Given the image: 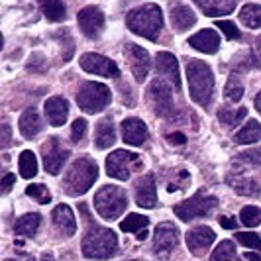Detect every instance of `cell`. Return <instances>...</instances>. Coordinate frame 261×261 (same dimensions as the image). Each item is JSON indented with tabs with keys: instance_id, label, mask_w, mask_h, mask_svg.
<instances>
[{
	"instance_id": "obj_20",
	"label": "cell",
	"mask_w": 261,
	"mask_h": 261,
	"mask_svg": "<svg viewBox=\"0 0 261 261\" xmlns=\"http://www.w3.org/2000/svg\"><path fill=\"white\" fill-rule=\"evenodd\" d=\"M214 240H216V232H212V228H208V226H198V228L191 230L187 234V246H189V249L193 253H200L202 249L212 246Z\"/></svg>"
},
{
	"instance_id": "obj_41",
	"label": "cell",
	"mask_w": 261,
	"mask_h": 261,
	"mask_svg": "<svg viewBox=\"0 0 261 261\" xmlns=\"http://www.w3.org/2000/svg\"><path fill=\"white\" fill-rule=\"evenodd\" d=\"M216 28H220V32H224V36L228 39H240L242 38V34H240V30L236 28V24H232V22H226V20H222V22H218L216 24Z\"/></svg>"
},
{
	"instance_id": "obj_4",
	"label": "cell",
	"mask_w": 261,
	"mask_h": 261,
	"mask_svg": "<svg viewBox=\"0 0 261 261\" xmlns=\"http://www.w3.org/2000/svg\"><path fill=\"white\" fill-rule=\"evenodd\" d=\"M118 251V238L108 228L91 230L83 238V255L89 259H110Z\"/></svg>"
},
{
	"instance_id": "obj_12",
	"label": "cell",
	"mask_w": 261,
	"mask_h": 261,
	"mask_svg": "<svg viewBox=\"0 0 261 261\" xmlns=\"http://www.w3.org/2000/svg\"><path fill=\"white\" fill-rule=\"evenodd\" d=\"M67 157H69V151L61 145L59 138H49L47 144H43V165L49 175H59Z\"/></svg>"
},
{
	"instance_id": "obj_9",
	"label": "cell",
	"mask_w": 261,
	"mask_h": 261,
	"mask_svg": "<svg viewBox=\"0 0 261 261\" xmlns=\"http://www.w3.org/2000/svg\"><path fill=\"white\" fill-rule=\"evenodd\" d=\"M147 100L157 116H169L173 110V91L163 79L151 81L147 89Z\"/></svg>"
},
{
	"instance_id": "obj_49",
	"label": "cell",
	"mask_w": 261,
	"mask_h": 261,
	"mask_svg": "<svg viewBox=\"0 0 261 261\" xmlns=\"http://www.w3.org/2000/svg\"><path fill=\"white\" fill-rule=\"evenodd\" d=\"M255 108H257V112L261 114V92L255 96Z\"/></svg>"
},
{
	"instance_id": "obj_24",
	"label": "cell",
	"mask_w": 261,
	"mask_h": 261,
	"mask_svg": "<svg viewBox=\"0 0 261 261\" xmlns=\"http://www.w3.org/2000/svg\"><path fill=\"white\" fill-rule=\"evenodd\" d=\"M20 132H22V136L26 138V140H32L34 136H38L39 130H41V118H39L38 110L32 106V108H28L26 112L20 116Z\"/></svg>"
},
{
	"instance_id": "obj_15",
	"label": "cell",
	"mask_w": 261,
	"mask_h": 261,
	"mask_svg": "<svg viewBox=\"0 0 261 261\" xmlns=\"http://www.w3.org/2000/svg\"><path fill=\"white\" fill-rule=\"evenodd\" d=\"M136 202L142 208H153L157 204V189L153 175H144L136 183Z\"/></svg>"
},
{
	"instance_id": "obj_22",
	"label": "cell",
	"mask_w": 261,
	"mask_h": 261,
	"mask_svg": "<svg viewBox=\"0 0 261 261\" xmlns=\"http://www.w3.org/2000/svg\"><path fill=\"white\" fill-rule=\"evenodd\" d=\"M208 18L226 16L236 10V0H193Z\"/></svg>"
},
{
	"instance_id": "obj_21",
	"label": "cell",
	"mask_w": 261,
	"mask_h": 261,
	"mask_svg": "<svg viewBox=\"0 0 261 261\" xmlns=\"http://www.w3.org/2000/svg\"><path fill=\"white\" fill-rule=\"evenodd\" d=\"M189 45L195 47L196 51L202 53H216L220 47V38L214 30H200L198 34L189 38Z\"/></svg>"
},
{
	"instance_id": "obj_27",
	"label": "cell",
	"mask_w": 261,
	"mask_h": 261,
	"mask_svg": "<svg viewBox=\"0 0 261 261\" xmlns=\"http://www.w3.org/2000/svg\"><path fill=\"white\" fill-rule=\"evenodd\" d=\"M116 142V130L114 124L110 120H102L96 126V136H94V144L98 149H108L110 145H114Z\"/></svg>"
},
{
	"instance_id": "obj_31",
	"label": "cell",
	"mask_w": 261,
	"mask_h": 261,
	"mask_svg": "<svg viewBox=\"0 0 261 261\" xmlns=\"http://www.w3.org/2000/svg\"><path fill=\"white\" fill-rule=\"evenodd\" d=\"M240 22L248 28H261L259 4H246V6L240 10Z\"/></svg>"
},
{
	"instance_id": "obj_10",
	"label": "cell",
	"mask_w": 261,
	"mask_h": 261,
	"mask_svg": "<svg viewBox=\"0 0 261 261\" xmlns=\"http://www.w3.org/2000/svg\"><path fill=\"white\" fill-rule=\"evenodd\" d=\"M79 63H81V67H83L87 73H92V75L112 77V79L120 77L118 65L112 59L105 57V55H98V53H85V55H81Z\"/></svg>"
},
{
	"instance_id": "obj_19",
	"label": "cell",
	"mask_w": 261,
	"mask_h": 261,
	"mask_svg": "<svg viewBox=\"0 0 261 261\" xmlns=\"http://www.w3.org/2000/svg\"><path fill=\"white\" fill-rule=\"evenodd\" d=\"M51 218L53 224L59 228L61 234H65L67 238L75 236V232H77V220H75L73 210L69 208L67 204H57L51 212Z\"/></svg>"
},
{
	"instance_id": "obj_18",
	"label": "cell",
	"mask_w": 261,
	"mask_h": 261,
	"mask_svg": "<svg viewBox=\"0 0 261 261\" xmlns=\"http://www.w3.org/2000/svg\"><path fill=\"white\" fill-rule=\"evenodd\" d=\"M45 116H47V122L51 126H63L67 122V116H69V102H67L63 96H51L45 100Z\"/></svg>"
},
{
	"instance_id": "obj_37",
	"label": "cell",
	"mask_w": 261,
	"mask_h": 261,
	"mask_svg": "<svg viewBox=\"0 0 261 261\" xmlns=\"http://www.w3.org/2000/svg\"><path fill=\"white\" fill-rule=\"evenodd\" d=\"M236 240L244 246V248H251V251H259L261 253V238L255 232H238Z\"/></svg>"
},
{
	"instance_id": "obj_30",
	"label": "cell",
	"mask_w": 261,
	"mask_h": 261,
	"mask_svg": "<svg viewBox=\"0 0 261 261\" xmlns=\"http://www.w3.org/2000/svg\"><path fill=\"white\" fill-rule=\"evenodd\" d=\"M18 167H20V175H22L24 179H32V177H36V173H38V159H36V155H34L30 149H26V151L20 153Z\"/></svg>"
},
{
	"instance_id": "obj_46",
	"label": "cell",
	"mask_w": 261,
	"mask_h": 261,
	"mask_svg": "<svg viewBox=\"0 0 261 261\" xmlns=\"http://www.w3.org/2000/svg\"><path fill=\"white\" fill-rule=\"evenodd\" d=\"M14 183H16V177H14V175H6V177L2 179V193H8V191L12 189Z\"/></svg>"
},
{
	"instance_id": "obj_50",
	"label": "cell",
	"mask_w": 261,
	"mask_h": 261,
	"mask_svg": "<svg viewBox=\"0 0 261 261\" xmlns=\"http://www.w3.org/2000/svg\"><path fill=\"white\" fill-rule=\"evenodd\" d=\"M255 51H257V55L261 57V36L257 38V41H255Z\"/></svg>"
},
{
	"instance_id": "obj_42",
	"label": "cell",
	"mask_w": 261,
	"mask_h": 261,
	"mask_svg": "<svg viewBox=\"0 0 261 261\" xmlns=\"http://www.w3.org/2000/svg\"><path fill=\"white\" fill-rule=\"evenodd\" d=\"M28 69H30V71H43V69H45V59H43V55H41V53H34V55L30 57V61H28Z\"/></svg>"
},
{
	"instance_id": "obj_48",
	"label": "cell",
	"mask_w": 261,
	"mask_h": 261,
	"mask_svg": "<svg viewBox=\"0 0 261 261\" xmlns=\"http://www.w3.org/2000/svg\"><path fill=\"white\" fill-rule=\"evenodd\" d=\"M136 238H138V240H142V242H144L145 238H147V230H140V232H138V234H136Z\"/></svg>"
},
{
	"instance_id": "obj_35",
	"label": "cell",
	"mask_w": 261,
	"mask_h": 261,
	"mask_svg": "<svg viewBox=\"0 0 261 261\" xmlns=\"http://www.w3.org/2000/svg\"><path fill=\"white\" fill-rule=\"evenodd\" d=\"M147 224H149V218H147V216L128 214L126 220L120 222V230H122V232H140V230H144Z\"/></svg>"
},
{
	"instance_id": "obj_32",
	"label": "cell",
	"mask_w": 261,
	"mask_h": 261,
	"mask_svg": "<svg viewBox=\"0 0 261 261\" xmlns=\"http://www.w3.org/2000/svg\"><path fill=\"white\" fill-rule=\"evenodd\" d=\"M246 116H248V108H238V110H232V108H220V112H218V120H220L222 124H226L228 128L238 126Z\"/></svg>"
},
{
	"instance_id": "obj_51",
	"label": "cell",
	"mask_w": 261,
	"mask_h": 261,
	"mask_svg": "<svg viewBox=\"0 0 261 261\" xmlns=\"http://www.w3.org/2000/svg\"><path fill=\"white\" fill-rule=\"evenodd\" d=\"M41 261H55V259H53L51 253H43V255H41Z\"/></svg>"
},
{
	"instance_id": "obj_1",
	"label": "cell",
	"mask_w": 261,
	"mask_h": 261,
	"mask_svg": "<svg viewBox=\"0 0 261 261\" xmlns=\"http://www.w3.org/2000/svg\"><path fill=\"white\" fill-rule=\"evenodd\" d=\"M187 81H189V92L196 105L208 106L214 91V75L210 67L200 59H189L187 61Z\"/></svg>"
},
{
	"instance_id": "obj_6",
	"label": "cell",
	"mask_w": 261,
	"mask_h": 261,
	"mask_svg": "<svg viewBox=\"0 0 261 261\" xmlns=\"http://www.w3.org/2000/svg\"><path fill=\"white\" fill-rule=\"evenodd\" d=\"M110 89L102 85V83H94V81H87L81 85L77 92V105L83 112L87 114H98L102 112L106 106L110 105Z\"/></svg>"
},
{
	"instance_id": "obj_2",
	"label": "cell",
	"mask_w": 261,
	"mask_h": 261,
	"mask_svg": "<svg viewBox=\"0 0 261 261\" xmlns=\"http://www.w3.org/2000/svg\"><path fill=\"white\" fill-rule=\"evenodd\" d=\"M126 26L130 28L136 36L155 41L161 28H163V14L157 4H144L140 8H134L126 16Z\"/></svg>"
},
{
	"instance_id": "obj_16",
	"label": "cell",
	"mask_w": 261,
	"mask_h": 261,
	"mask_svg": "<svg viewBox=\"0 0 261 261\" xmlns=\"http://www.w3.org/2000/svg\"><path fill=\"white\" fill-rule=\"evenodd\" d=\"M155 67L159 71V75L171 81L175 89H181V75H179V63H177V57L169 51H161L157 53L155 57Z\"/></svg>"
},
{
	"instance_id": "obj_8",
	"label": "cell",
	"mask_w": 261,
	"mask_h": 261,
	"mask_svg": "<svg viewBox=\"0 0 261 261\" xmlns=\"http://www.w3.org/2000/svg\"><path fill=\"white\" fill-rule=\"evenodd\" d=\"M218 204V198L212 195H204V193H198L193 198L185 200L181 204H177L173 212L175 216H179L183 222H191L195 218H200V216H206L210 210L216 208Z\"/></svg>"
},
{
	"instance_id": "obj_29",
	"label": "cell",
	"mask_w": 261,
	"mask_h": 261,
	"mask_svg": "<svg viewBox=\"0 0 261 261\" xmlns=\"http://www.w3.org/2000/svg\"><path fill=\"white\" fill-rule=\"evenodd\" d=\"M41 8H43V16L51 22H61L65 20L67 10H65V4L63 0H45L41 2Z\"/></svg>"
},
{
	"instance_id": "obj_7",
	"label": "cell",
	"mask_w": 261,
	"mask_h": 261,
	"mask_svg": "<svg viewBox=\"0 0 261 261\" xmlns=\"http://www.w3.org/2000/svg\"><path fill=\"white\" fill-rule=\"evenodd\" d=\"M138 169H142V157L134 151L118 149L106 159V173L118 181H128L132 173Z\"/></svg>"
},
{
	"instance_id": "obj_5",
	"label": "cell",
	"mask_w": 261,
	"mask_h": 261,
	"mask_svg": "<svg viewBox=\"0 0 261 261\" xmlns=\"http://www.w3.org/2000/svg\"><path fill=\"white\" fill-rule=\"evenodd\" d=\"M128 206V193L116 185H105L94 195V208L105 220H116Z\"/></svg>"
},
{
	"instance_id": "obj_45",
	"label": "cell",
	"mask_w": 261,
	"mask_h": 261,
	"mask_svg": "<svg viewBox=\"0 0 261 261\" xmlns=\"http://www.w3.org/2000/svg\"><path fill=\"white\" fill-rule=\"evenodd\" d=\"M2 142H0V147H8L10 145V128L8 124H2Z\"/></svg>"
},
{
	"instance_id": "obj_11",
	"label": "cell",
	"mask_w": 261,
	"mask_h": 261,
	"mask_svg": "<svg viewBox=\"0 0 261 261\" xmlns=\"http://www.w3.org/2000/svg\"><path fill=\"white\" fill-rule=\"evenodd\" d=\"M124 53H126V59L130 63V69L132 73H134V77H136V81L144 83L145 79H147V73H149V67H151L149 53L145 51L144 47L136 45V43H126Z\"/></svg>"
},
{
	"instance_id": "obj_39",
	"label": "cell",
	"mask_w": 261,
	"mask_h": 261,
	"mask_svg": "<svg viewBox=\"0 0 261 261\" xmlns=\"http://www.w3.org/2000/svg\"><path fill=\"white\" fill-rule=\"evenodd\" d=\"M85 136H87V120L85 118H77L73 122V126H71V142L79 144Z\"/></svg>"
},
{
	"instance_id": "obj_3",
	"label": "cell",
	"mask_w": 261,
	"mask_h": 261,
	"mask_svg": "<svg viewBox=\"0 0 261 261\" xmlns=\"http://www.w3.org/2000/svg\"><path fill=\"white\" fill-rule=\"evenodd\" d=\"M96 177H98V167H96V163L91 161V159H85V157H83V159H77L65 173L63 189H65L67 195L81 196V195H85L92 185H94Z\"/></svg>"
},
{
	"instance_id": "obj_33",
	"label": "cell",
	"mask_w": 261,
	"mask_h": 261,
	"mask_svg": "<svg viewBox=\"0 0 261 261\" xmlns=\"http://www.w3.org/2000/svg\"><path fill=\"white\" fill-rule=\"evenodd\" d=\"M210 261H236V248L230 240H224L218 244V248L212 251Z\"/></svg>"
},
{
	"instance_id": "obj_17",
	"label": "cell",
	"mask_w": 261,
	"mask_h": 261,
	"mask_svg": "<svg viewBox=\"0 0 261 261\" xmlns=\"http://www.w3.org/2000/svg\"><path fill=\"white\" fill-rule=\"evenodd\" d=\"M122 140L130 145H142L147 140V126L140 118H126L122 122Z\"/></svg>"
},
{
	"instance_id": "obj_52",
	"label": "cell",
	"mask_w": 261,
	"mask_h": 261,
	"mask_svg": "<svg viewBox=\"0 0 261 261\" xmlns=\"http://www.w3.org/2000/svg\"><path fill=\"white\" fill-rule=\"evenodd\" d=\"M6 261H14V259H6Z\"/></svg>"
},
{
	"instance_id": "obj_23",
	"label": "cell",
	"mask_w": 261,
	"mask_h": 261,
	"mask_svg": "<svg viewBox=\"0 0 261 261\" xmlns=\"http://www.w3.org/2000/svg\"><path fill=\"white\" fill-rule=\"evenodd\" d=\"M228 185L234 189L238 195H244V196H257L259 195V185L255 179H249L246 177L244 173H230L228 175Z\"/></svg>"
},
{
	"instance_id": "obj_44",
	"label": "cell",
	"mask_w": 261,
	"mask_h": 261,
	"mask_svg": "<svg viewBox=\"0 0 261 261\" xmlns=\"http://www.w3.org/2000/svg\"><path fill=\"white\" fill-rule=\"evenodd\" d=\"M167 140H169L171 144H175V145H183L185 142H187L185 134H181V132H173V134H169V136H167Z\"/></svg>"
},
{
	"instance_id": "obj_13",
	"label": "cell",
	"mask_w": 261,
	"mask_h": 261,
	"mask_svg": "<svg viewBox=\"0 0 261 261\" xmlns=\"http://www.w3.org/2000/svg\"><path fill=\"white\" fill-rule=\"evenodd\" d=\"M77 20H79L81 32L91 39L98 38L100 32H102V28H105V14L100 12V8H96V6H87V8H83V10L77 14Z\"/></svg>"
},
{
	"instance_id": "obj_40",
	"label": "cell",
	"mask_w": 261,
	"mask_h": 261,
	"mask_svg": "<svg viewBox=\"0 0 261 261\" xmlns=\"http://www.w3.org/2000/svg\"><path fill=\"white\" fill-rule=\"evenodd\" d=\"M238 161L248 163V165H259V167H261V147H257V149H251V151H244L242 155L238 157Z\"/></svg>"
},
{
	"instance_id": "obj_34",
	"label": "cell",
	"mask_w": 261,
	"mask_h": 261,
	"mask_svg": "<svg viewBox=\"0 0 261 261\" xmlns=\"http://www.w3.org/2000/svg\"><path fill=\"white\" fill-rule=\"evenodd\" d=\"M226 98L230 100V102H240L242 100V96H244V85H242V81L238 75H230L228 79V83H226Z\"/></svg>"
},
{
	"instance_id": "obj_38",
	"label": "cell",
	"mask_w": 261,
	"mask_h": 261,
	"mask_svg": "<svg viewBox=\"0 0 261 261\" xmlns=\"http://www.w3.org/2000/svg\"><path fill=\"white\" fill-rule=\"evenodd\" d=\"M26 195L32 196L34 200H38L39 204H47L51 200V195H49L47 187H43V185H28Z\"/></svg>"
},
{
	"instance_id": "obj_26",
	"label": "cell",
	"mask_w": 261,
	"mask_h": 261,
	"mask_svg": "<svg viewBox=\"0 0 261 261\" xmlns=\"http://www.w3.org/2000/svg\"><path fill=\"white\" fill-rule=\"evenodd\" d=\"M171 24L179 32H185V30H189V28H193L196 24V16L189 6L179 4V6H175L171 10Z\"/></svg>"
},
{
	"instance_id": "obj_53",
	"label": "cell",
	"mask_w": 261,
	"mask_h": 261,
	"mask_svg": "<svg viewBox=\"0 0 261 261\" xmlns=\"http://www.w3.org/2000/svg\"><path fill=\"white\" fill-rule=\"evenodd\" d=\"M41 2H45V0H41Z\"/></svg>"
},
{
	"instance_id": "obj_28",
	"label": "cell",
	"mask_w": 261,
	"mask_h": 261,
	"mask_svg": "<svg viewBox=\"0 0 261 261\" xmlns=\"http://www.w3.org/2000/svg\"><path fill=\"white\" fill-rule=\"evenodd\" d=\"M259 140H261V124L257 120H249L248 124L234 136V142L240 145L255 144V142H259Z\"/></svg>"
},
{
	"instance_id": "obj_14",
	"label": "cell",
	"mask_w": 261,
	"mask_h": 261,
	"mask_svg": "<svg viewBox=\"0 0 261 261\" xmlns=\"http://www.w3.org/2000/svg\"><path fill=\"white\" fill-rule=\"evenodd\" d=\"M179 244V230L169 222L159 224L155 228V238H153V248L157 253H167Z\"/></svg>"
},
{
	"instance_id": "obj_43",
	"label": "cell",
	"mask_w": 261,
	"mask_h": 261,
	"mask_svg": "<svg viewBox=\"0 0 261 261\" xmlns=\"http://www.w3.org/2000/svg\"><path fill=\"white\" fill-rule=\"evenodd\" d=\"M218 222L226 230H236V218H232V216H218Z\"/></svg>"
},
{
	"instance_id": "obj_36",
	"label": "cell",
	"mask_w": 261,
	"mask_h": 261,
	"mask_svg": "<svg viewBox=\"0 0 261 261\" xmlns=\"http://www.w3.org/2000/svg\"><path fill=\"white\" fill-rule=\"evenodd\" d=\"M240 218H242V224L248 226V228H255L261 224V210L257 206H244L242 212H240Z\"/></svg>"
},
{
	"instance_id": "obj_47",
	"label": "cell",
	"mask_w": 261,
	"mask_h": 261,
	"mask_svg": "<svg viewBox=\"0 0 261 261\" xmlns=\"http://www.w3.org/2000/svg\"><path fill=\"white\" fill-rule=\"evenodd\" d=\"M244 257H246L248 261H261L259 251H246V253H244Z\"/></svg>"
},
{
	"instance_id": "obj_25",
	"label": "cell",
	"mask_w": 261,
	"mask_h": 261,
	"mask_svg": "<svg viewBox=\"0 0 261 261\" xmlns=\"http://www.w3.org/2000/svg\"><path fill=\"white\" fill-rule=\"evenodd\" d=\"M39 224H41V216L38 212H30V214H24L18 218V222L14 226V232H16V236H22V238H34Z\"/></svg>"
}]
</instances>
